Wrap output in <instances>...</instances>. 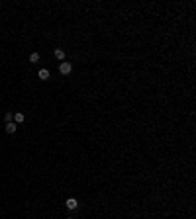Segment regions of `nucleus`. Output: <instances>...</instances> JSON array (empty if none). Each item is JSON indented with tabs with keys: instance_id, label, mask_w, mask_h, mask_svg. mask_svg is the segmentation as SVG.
<instances>
[{
	"instance_id": "nucleus-1",
	"label": "nucleus",
	"mask_w": 196,
	"mask_h": 219,
	"mask_svg": "<svg viewBox=\"0 0 196 219\" xmlns=\"http://www.w3.org/2000/svg\"><path fill=\"white\" fill-rule=\"evenodd\" d=\"M71 70H73L71 63H61V65H59V73H61V75H69Z\"/></svg>"
},
{
	"instance_id": "nucleus-2",
	"label": "nucleus",
	"mask_w": 196,
	"mask_h": 219,
	"mask_svg": "<svg viewBox=\"0 0 196 219\" xmlns=\"http://www.w3.org/2000/svg\"><path fill=\"white\" fill-rule=\"evenodd\" d=\"M65 206H67V209H77V207H79V202H77L75 198H69L67 202H65Z\"/></svg>"
},
{
	"instance_id": "nucleus-3",
	"label": "nucleus",
	"mask_w": 196,
	"mask_h": 219,
	"mask_svg": "<svg viewBox=\"0 0 196 219\" xmlns=\"http://www.w3.org/2000/svg\"><path fill=\"white\" fill-rule=\"evenodd\" d=\"M16 129H18V125L14 123V121L6 123V133H10V135H12V133H16Z\"/></svg>"
},
{
	"instance_id": "nucleus-4",
	"label": "nucleus",
	"mask_w": 196,
	"mask_h": 219,
	"mask_svg": "<svg viewBox=\"0 0 196 219\" xmlns=\"http://www.w3.org/2000/svg\"><path fill=\"white\" fill-rule=\"evenodd\" d=\"M38 76H39L41 80H49V70H47V69H41V70L38 73Z\"/></svg>"
},
{
	"instance_id": "nucleus-5",
	"label": "nucleus",
	"mask_w": 196,
	"mask_h": 219,
	"mask_svg": "<svg viewBox=\"0 0 196 219\" xmlns=\"http://www.w3.org/2000/svg\"><path fill=\"white\" fill-rule=\"evenodd\" d=\"M53 55H55V59H57V61H63V59H65V51H63V49H55Z\"/></svg>"
},
{
	"instance_id": "nucleus-6",
	"label": "nucleus",
	"mask_w": 196,
	"mask_h": 219,
	"mask_svg": "<svg viewBox=\"0 0 196 219\" xmlns=\"http://www.w3.org/2000/svg\"><path fill=\"white\" fill-rule=\"evenodd\" d=\"M24 120H26V117H24V114H22V112L14 114V123H24Z\"/></svg>"
},
{
	"instance_id": "nucleus-7",
	"label": "nucleus",
	"mask_w": 196,
	"mask_h": 219,
	"mask_svg": "<svg viewBox=\"0 0 196 219\" xmlns=\"http://www.w3.org/2000/svg\"><path fill=\"white\" fill-rule=\"evenodd\" d=\"M39 61V53H32L29 55V63H38Z\"/></svg>"
},
{
	"instance_id": "nucleus-8",
	"label": "nucleus",
	"mask_w": 196,
	"mask_h": 219,
	"mask_svg": "<svg viewBox=\"0 0 196 219\" xmlns=\"http://www.w3.org/2000/svg\"><path fill=\"white\" fill-rule=\"evenodd\" d=\"M12 117H14V116H12V112H6V114H4V120H6V123H10V121H12Z\"/></svg>"
},
{
	"instance_id": "nucleus-9",
	"label": "nucleus",
	"mask_w": 196,
	"mask_h": 219,
	"mask_svg": "<svg viewBox=\"0 0 196 219\" xmlns=\"http://www.w3.org/2000/svg\"><path fill=\"white\" fill-rule=\"evenodd\" d=\"M69 219H71V217H69Z\"/></svg>"
}]
</instances>
